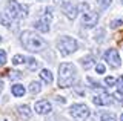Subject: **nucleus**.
<instances>
[{
	"instance_id": "24",
	"label": "nucleus",
	"mask_w": 123,
	"mask_h": 121,
	"mask_svg": "<svg viewBox=\"0 0 123 121\" xmlns=\"http://www.w3.org/2000/svg\"><path fill=\"white\" fill-rule=\"evenodd\" d=\"M115 83L117 81H115V78H112V77H106L105 78V84L106 86H115Z\"/></svg>"
},
{
	"instance_id": "27",
	"label": "nucleus",
	"mask_w": 123,
	"mask_h": 121,
	"mask_svg": "<svg viewBox=\"0 0 123 121\" xmlns=\"http://www.w3.org/2000/svg\"><path fill=\"white\" fill-rule=\"evenodd\" d=\"M11 75H9V78H15V77H17V78H20L22 77V72H9Z\"/></svg>"
},
{
	"instance_id": "4",
	"label": "nucleus",
	"mask_w": 123,
	"mask_h": 121,
	"mask_svg": "<svg viewBox=\"0 0 123 121\" xmlns=\"http://www.w3.org/2000/svg\"><path fill=\"white\" fill-rule=\"evenodd\" d=\"M57 48H59V51H60L62 55H71L72 52L77 51L79 44H77V41L72 38V37H63V38L59 40Z\"/></svg>"
},
{
	"instance_id": "18",
	"label": "nucleus",
	"mask_w": 123,
	"mask_h": 121,
	"mask_svg": "<svg viewBox=\"0 0 123 121\" xmlns=\"http://www.w3.org/2000/svg\"><path fill=\"white\" fill-rule=\"evenodd\" d=\"M25 61H28V58H26L25 55H14V58H12V63L15 66H17V65H23Z\"/></svg>"
},
{
	"instance_id": "29",
	"label": "nucleus",
	"mask_w": 123,
	"mask_h": 121,
	"mask_svg": "<svg viewBox=\"0 0 123 121\" xmlns=\"http://www.w3.org/2000/svg\"><path fill=\"white\" fill-rule=\"evenodd\" d=\"M120 120H122V121H123V113H122V116H120Z\"/></svg>"
},
{
	"instance_id": "23",
	"label": "nucleus",
	"mask_w": 123,
	"mask_h": 121,
	"mask_svg": "<svg viewBox=\"0 0 123 121\" xmlns=\"http://www.w3.org/2000/svg\"><path fill=\"white\" fill-rule=\"evenodd\" d=\"M122 25H123V20H120V18H117V20H112V22H111V28H112V29L120 28Z\"/></svg>"
},
{
	"instance_id": "14",
	"label": "nucleus",
	"mask_w": 123,
	"mask_h": 121,
	"mask_svg": "<svg viewBox=\"0 0 123 121\" xmlns=\"http://www.w3.org/2000/svg\"><path fill=\"white\" fill-rule=\"evenodd\" d=\"M65 11H66V16H68V18H71V20H74V18L77 17V12H79V8H75V6H71V5H68L66 8H65Z\"/></svg>"
},
{
	"instance_id": "9",
	"label": "nucleus",
	"mask_w": 123,
	"mask_h": 121,
	"mask_svg": "<svg viewBox=\"0 0 123 121\" xmlns=\"http://www.w3.org/2000/svg\"><path fill=\"white\" fill-rule=\"evenodd\" d=\"M92 103L97 104V106H109V104L114 103V95L102 92V94H98V95H95L92 98Z\"/></svg>"
},
{
	"instance_id": "11",
	"label": "nucleus",
	"mask_w": 123,
	"mask_h": 121,
	"mask_svg": "<svg viewBox=\"0 0 123 121\" xmlns=\"http://www.w3.org/2000/svg\"><path fill=\"white\" fill-rule=\"evenodd\" d=\"M17 112H18V115H20L22 118H25V120L31 118V107H29L28 104H22V106H18V107H17Z\"/></svg>"
},
{
	"instance_id": "6",
	"label": "nucleus",
	"mask_w": 123,
	"mask_h": 121,
	"mask_svg": "<svg viewBox=\"0 0 123 121\" xmlns=\"http://www.w3.org/2000/svg\"><path fill=\"white\" fill-rule=\"evenodd\" d=\"M52 22V8L51 6H48L45 11V16L40 18V20L36 22V29L40 32H48L49 31V25H51Z\"/></svg>"
},
{
	"instance_id": "10",
	"label": "nucleus",
	"mask_w": 123,
	"mask_h": 121,
	"mask_svg": "<svg viewBox=\"0 0 123 121\" xmlns=\"http://www.w3.org/2000/svg\"><path fill=\"white\" fill-rule=\"evenodd\" d=\"M51 110H52V106L49 101L42 100V101H37L36 103V112L40 113V115H46V113H49Z\"/></svg>"
},
{
	"instance_id": "7",
	"label": "nucleus",
	"mask_w": 123,
	"mask_h": 121,
	"mask_svg": "<svg viewBox=\"0 0 123 121\" xmlns=\"http://www.w3.org/2000/svg\"><path fill=\"white\" fill-rule=\"evenodd\" d=\"M103 58L109 63L111 67H118L120 66V55H118L117 49H108L103 55Z\"/></svg>"
},
{
	"instance_id": "3",
	"label": "nucleus",
	"mask_w": 123,
	"mask_h": 121,
	"mask_svg": "<svg viewBox=\"0 0 123 121\" xmlns=\"http://www.w3.org/2000/svg\"><path fill=\"white\" fill-rule=\"evenodd\" d=\"M29 6L28 5H20L15 0H9L6 5V14L11 18H25L28 16Z\"/></svg>"
},
{
	"instance_id": "30",
	"label": "nucleus",
	"mask_w": 123,
	"mask_h": 121,
	"mask_svg": "<svg viewBox=\"0 0 123 121\" xmlns=\"http://www.w3.org/2000/svg\"><path fill=\"white\" fill-rule=\"evenodd\" d=\"M122 2H123V0H122Z\"/></svg>"
},
{
	"instance_id": "1",
	"label": "nucleus",
	"mask_w": 123,
	"mask_h": 121,
	"mask_svg": "<svg viewBox=\"0 0 123 121\" xmlns=\"http://www.w3.org/2000/svg\"><path fill=\"white\" fill-rule=\"evenodd\" d=\"M20 41H22L23 46L28 49V51H31V52H40V51H43L45 46H46L45 40L42 38L38 34L32 32V31H25V32H22Z\"/></svg>"
},
{
	"instance_id": "8",
	"label": "nucleus",
	"mask_w": 123,
	"mask_h": 121,
	"mask_svg": "<svg viewBox=\"0 0 123 121\" xmlns=\"http://www.w3.org/2000/svg\"><path fill=\"white\" fill-rule=\"evenodd\" d=\"M98 22V14L94 12V11H86V12H83V17H82V23L83 26H86V28H92V26H95Z\"/></svg>"
},
{
	"instance_id": "28",
	"label": "nucleus",
	"mask_w": 123,
	"mask_h": 121,
	"mask_svg": "<svg viewBox=\"0 0 123 121\" xmlns=\"http://www.w3.org/2000/svg\"><path fill=\"white\" fill-rule=\"evenodd\" d=\"M2 90H3V81L0 80V94H2Z\"/></svg>"
},
{
	"instance_id": "26",
	"label": "nucleus",
	"mask_w": 123,
	"mask_h": 121,
	"mask_svg": "<svg viewBox=\"0 0 123 121\" xmlns=\"http://www.w3.org/2000/svg\"><path fill=\"white\" fill-rule=\"evenodd\" d=\"M5 63H6V52L0 49V65H5Z\"/></svg>"
},
{
	"instance_id": "19",
	"label": "nucleus",
	"mask_w": 123,
	"mask_h": 121,
	"mask_svg": "<svg viewBox=\"0 0 123 121\" xmlns=\"http://www.w3.org/2000/svg\"><path fill=\"white\" fill-rule=\"evenodd\" d=\"M37 67H38V63H37V60L31 57V58L28 60V69H29V71H36Z\"/></svg>"
},
{
	"instance_id": "16",
	"label": "nucleus",
	"mask_w": 123,
	"mask_h": 121,
	"mask_svg": "<svg viewBox=\"0 0 123 121\" xmlns=\"http://www.w3.org/2000/svg\"><path fill=\"white\" fill-rule=\"evenodd\" d=\"M42 90V84L38 81H31L29 83V92L31 94H38Z\"/></svg>"
},
{
	"instance_id": "2",
	"label": "nucleus",
	"mask_w": 123,
	"mask_h": 121,
	"mask_svg": "<svg viewBox=\"0 0 123 121\" xmlns=\"http://www.w3.org/2000/svg\"><path fill=\"white\" fill-rule=\"evenodd\" d=\"M75 67L72 63H62L59 69V88L65 89L75 83Z\"/></svg>"
},
{
	"instance_id": "21",
	"label": "nucleus",
	"mask_w": 123,
	"mask_h": 121,
	"mask_svg": "<svg viewBox=\"0 0 123 121\" xmlns=\"http://www.w3.org/2000/svg\"><path fill=\"white\" fill-rule=\"evenodd\" d=\"M115 86H117V92L120 94V95H123V75H122V77H118Z\"/></svg>"
},
{
	"instance_id": "25",
	"label": "nucleus",
	"mask_w": 123,
	"mask_h": 121,
	"mask_svg": "<svg viewBox=\"0 0 123 121\" xmlns=\"http://www.w3.org/2000/svg\"><path fill=\"white\" fill-rule=\"evenodd\" d=\"M95 71H97V74H105V71H106V67L103 63H98L97 66H95Z\"/></svg>"
},
{
	"instance_id": "17",
	"label": "nucleus",
	"mask_w": 123,
	"mask_h": 121,
	"mask_svg": "<svg viewBox=\"0 0 123 121\" xmlns=\"http://www.w3.org/2000/svg\"><path fill=\"white\" fill-rule=\"evenodd\" d=\"M92 65H94V58H92V57H83L82 58V66L85 69H89Z\"/></svg>"
},
{
	"instance_id": "31",
	"label": "nucleus",
	"mask_w": 123,
	"mask_h": 121,
	"mask_svg": "<svg viewBox=\"0 0 123 121\" xmlns=\"http://www.w3.org/2000/svg\"><path fill=\"white\" fill-rule=\"evenodd\" d=\"M5 121H6V120H5Z\"/></svg>"
},
{
	"instance_id": "5",
	"label": "nucleus",
	"mask_w": 123,
	"mask_h": 121,
	"mask_svg": "<svg viewBox=\"0 0 123 121\" xmlns=\"http://www.w3.org/2000/svg\"><path fill=\"white\" fill-rule=\"evenodd\" d=\"M69 113H71V116L74 120L77 121H85L89 116V107H88L86 104H83V103H75V104H72L71 107H69Z\"/></svg>"
},
{
	"instance_id": "12",
	"label": "nucleus",
	"mask_w": 123,
	"mask_h": 121,
	"mask_svg": "<svg viewBox=\"0 0 123 121\" xmlns=\"http://www.w3.org/2000/svg\"><path fill=\"white\" fill-rule=\"evenodd\" d=\"M40 78H42V81H45L46 84H49V83H52V74H51V71H48V69H42L40 71Z\"/></svg>"
},
{
	"instance_id": "13",
	"label": "nucleus",
	"mask_w": 123,
	"mask_h": 121,
	"mask_svg": "<svg viewBox=\"0 0 123 121\" xmlns=\"http://www.w3.org/2000/svg\"><path fill=\"white\" fill-rule=\"evenodd\" d=\"M11 92H12L14 97H23L26 90H25V88H23L22 84H14L12 89H11Z\"/></svg>"
},
{
	"instance_id": "20",
	"label": "nucleus",
	"mask_w": 123,
	"mask_h": 121,
	"mask_svg": "<svg viewBox=\"0 0 123 121\" xmlns=\"http://www.w3.org/2000/svg\"><path fill=\"white\" fill-rule=\"evenodd\" d=\"M0 23L5 25V26H9L11 25V17L8 16V14H2V16H0Z\"/></svg>"
},
{
	"instance_id": "22",
	"label": "nucleus",
	"mask_w": 123,
	"mask_h": 121,
	"mask_svg": "<svg viewBox=\"0 0 123 121\" xmlns=\"http://www.w3.org/2000/svg\"><path fill=\"white\" fill-rule=\"evenodd\" d=\"M111 2H112V0H97V3H98V6L100 8H108V6L111 5Z\"/></svg>"
},
{
	"instance_id": "15",
	"label": "nucleus",
	"mask_w": 123,
	"mask_h": 121,
	"mask_svg": "<svg viewBox=\"0 0 123 121\" xmlns=\"http://www.w3.org/2000/svg\"><path fill=\"white\" fill-rule=\"evenodd\" d=\"M100 121H117V116L112 112H103L100 115Z\"/></svg>"
}]
</instances>
